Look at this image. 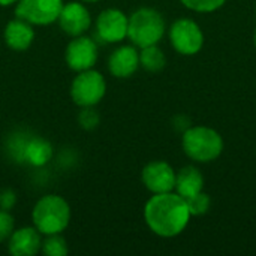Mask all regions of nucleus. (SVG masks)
<instances>
[{"label": "nucleus", "instance_id": "obj_1", "mask_svg": "<svg viewBox=\"0 0 256 256\" xmlns=\"http://www.w3.org/2000/svg\"><path fill=\"white\" fill-rule=\"evenodd\" d=\"M190 212L178 194H153L144 207V220L152 232L164 238L180 236L190 222Z\"/></svg>", "mask_w": 256, "mask_h": 256}, {"label": "nucleus", "instance_id": "obj_2", "mask_svg": "<svg viewBox=\"0 0 256 256\" xmlns=\"http://www.w3.org/2000/svg\"><path fill=\"white\" fill-rule=\"evenodd\" d=\"M182 147L184 154L198 164H208L216 160L224 152L222 135L208 126H189L182 136Z\"/></svg>", "mask_w": 256, "mask_h": 256}, {"label": "nucleus", "instance_id": "obj_3", "mask_svg": "<svg viewBox=\"0 0 256 256\" xmlns=\"http://www.w3.org/2000/svg\"><path fill=\"white\" fill-rule=\"evenodd\" d=\"M34 228L45 236L60 234L64 231L70 220L69 204L58 195L42 196L32 213Z\"/></svg>", "mask_w": 256, "mask_h": 256}, {"label": "nucleus", "instance_id": "obj_4", "mask_svg": "<svg viewBox=\"0 0 256 256\" xmlns=\"http://www.w3.org/2000/svg\"><path fill=\"white\" fill-rule=\"evenodd\" d=\"M165 34V20L153 8H141L129 16L128 38L135 46L158 45Z\"/></svg>", "mask_w": 256, "mask_h": 256}, {"label": "nucleus", "instance_id": "obj_5", "mask_svg": "<svg viewBox=\"0 0 256 256\" xmlns=\"http://www.w3.org/2000/svg\"><path fill=\"white\" fill-rule=\"evenodd\" d=\"M106 93V82L100 72L87 69L80 72L70 86L72 100L78 106H94Z\"/></svg>", "mask_w": 256, "mask_h": 256}, {"label": "nucleus", "instance_id": "obj_6", "mask_svg": "<svg viewBox=\"0 0 256 256\" xmlns=\"http://www.w3.org/2000/svg\"><path fill=\"white\" fill-rule=\"evenodd\" d=\"M171 46L182 56H195L204 46L201 26L190 18H178L170 27Z\"/></svg>", "mask_w": 256, "mask_h": 256}, {"label": "nucleus", "instance_id": "obj_7", "mask_svg": "<svg viewBox=\"0 0 256 256\" xmlns=\"http://www.w3.org/2000/svg\"><path fill=\"white\" fill-rule=\"evenodd\" d=\"M62 8V0H18L15 15L30 24L46 26L57 21Z\"/></svg>", "mask_w": 256, "mask_h": 256}, {"label": "nucleus", "instance_id": "obj_8", "mask_svg": "<svg viewBox=\"0 0 256 256\" xmlns=\"http://www.w3.org/2000/svg\"><path fill=\"white\" fill-rule=\"evenodd\" d=\"M176 171L164 160H153L147 164L141 172L142 184L152 194H166L174 192L176 188Z\"/></svg>", "mask_w": 256, "mask_h": 256}, {"label": "nucleus", "instance_id": "obj_9", "mask_svg": "<svg viewBox=\"0 0 256 256\" xmlns=\"http://www.w3.org/2000/svg\"><path fill=\"white\" fill-rule=\"evenodd\" d=\"M66 63L72 70L82 72L92 69L98 60L96 42L87 36H75L66 46Z\"/></svg>", "mask_w": 256, "mask_h": 256}, {"label": "nucleus", "instance_id": "obj_10", "mask_svg": "<svg viewBox=\"0 0 256 256\" xmlns=\"http://www.w3.org/2000/svg\"><path fill=\"white\" fill-rule=\"evenodd\" d=\"M128 22L126 16L118 9H105L99 14L96 21V34L100 40L116 44L123 40L128 36Z\"/></svg>", "mask_w": 256, "mask_h": 256}, {"label": "nucleus", "instance_id": "obj_11", "mask_svg": "<svg viewBox=\"0 0 256 256\" xmlns=\"http://www.w3.org/2000/svg\"><path fill=\"white\" fill-rule=\"evenodd\" d=\"M57 21L62 30L70 36H81L84 32L88 30L92 24V18L87 8L78 2L63 4Z\"/></svg>", "mask_w": 256, "mask_h": 256}, {"label": "nucleus", "instance_id": "obj_12", "mask_svg": "<svg viewBox=\"0 0 256 256\" xmlns=\"http://www.w3.org/2000/svg\"><path fill=\"white\" fill-rule=\"evenodd\" d=\"M108 68L114 76L129 78L140 68V52L135 46L123 45L110 56Z\"/></svg>", "mask_w": 256, "mask_h": 256}, {"label": "nucleus", "instance_id": "obj_13", "mask_svg": "<svg viewBox=\"0 0 256 256\" xmlns=\"http://www.w3.org/2000/svg\"><path fill=\"white\" fill-rule=\"evenodd\" d=\"M42 246L40 232L36 228H21L9 237V254L15 256H32Z\"/></svg>", "mask_w": 256, "mask_h": 256}, {"label": "nucleus", "instance_id": "obj_14", "mask_svg": "<svg viewBox=\"0 0 256 256\" xmlns=\"http://www.w3.org/2000/svg\"><path fill=\"white\" fill-rule=\"evenodd\" d=\"M34 39V30L30 22L16 18L8 22L4 28V42L10 50L26 51Z\"/></svg>", "mask_w": 256, "mask_h": 256}, {"label": "nucleus", "instance_id": "obj_15", "mask_svg": "<svg viewBox=\"0 0 256 256\" xmlns=\"http://www.w3.org/2000/svg\"><path fill=\"white\" fill-rule=\"evenodd\" d=\"M174 190L184 200H189V198L198 195L200 192H202L204 190V177H202L201 171L194 165L183 166L176 174Z\"/></svg>", "mask_w": 256, "mask_h": 256}, {"label": "nucleus", "instance_id": "obj_16", "mask_svg": "<svg viewBox=\"0 0 256 256\" xmlns=\"http://www.w3.org/2000/svg\"><path fill=\"white\" fill-rule=\"evenodd\" d=\"M22 159L33 165V166H44L50 162L52 156V148L51 144L42 138H32L27 142H24L21 148Z\"/></svg>", "mask_w": 256, "mask_h": 256}, {"label": "nucleus", "instance_id": "obj_17", "mask_svg": "<svg viewBox=\"0 0 256 256\" xmlns=\"http://www.w3.org/2000/svg\"><path fill=\"white\" fill-rule=\"evenodd\" d=\"M166 57L165 52L158 45L144 46L140 51V66H142L147 72H159L165 68Z\"/></svg>", "mask_w": 256, "mask_h": 256}, {"label": "nucleus", "instance_id": "obj_18", "mask_svg": "<svg viewBox=\"0 0 256 256\" xmlns=\"http://www.w3.org/2000/svg\"><path fill=\"white\" fill-rule=\"evenodd\" d=\"M182 4L198 14H210L220 9L228 0H180Z\"/></svg>", "mask_w": 256, "mask_h": 256}, {"label": "nucleus", "instance_id": "obj_19", "mask_svg": "<svg viewBox=\"0 0 256 256\" xmlns=\"http://www.w3.org/2000/svg\"><path fill=\"white\" fill-rule=\"evenodd\" d=\"M42 252L46 256H64L68 255V244L63 237L58 234L48 236V238L42 243Z\"/></svg>", "mask_w": 256, "mask_h": 256}, {"label": "nucleus", "instance_id": "obj_20", "mask_svg": "<svg viewBox=\"0 0 256 256\" xmlns=\"http://www.w3.org/2000/svg\"><path fill=\"white\" fill-rule=\"evenodd\" d=\"M186 202H188V207H189V212H190L192 216H202V214H206L210 210L212 198L202 190L198 195L186 200Z\"/></svg>", "mask_w": 256, "mask_h": 256}, {"label": "nucleus", "instance_id": "obj_21", "mask_svg": "<svg viewBox=\"0 0 256 256\" xmlns=\"http://www.w3.org/2000/svg\"><path fill=\"white\" fill-rule=\"evenodd\" d=\"M12 232H14V218L6 210H0V243L9 238Z\"/></svg>", "mask_w": 256, "mask_h": 256}, {"label": "nucleus", "instance_id": "obj_22", "mask_svg": "<svg viewBox=\"0 0 256 256\" xmlns=\"http://www.w3.org/2000/svg\"><path fill=\"white\" fill-rule=\"evenodd\" d=\"M93 106H86L82 108V111L80 112V124L84 129H93L98 126L99 123V116L96 114V111L92 110Z\"/></svg>", "mask_w": 256, "mask_h": 256}, {"label": "nucleus", "instance_id": "obj_23", "mask_svg": "<svg viewBox=\"0 0 256 256\" xmlns=\"http://www.w3.org/2000/svg\"><path fill=\"white\" fill-rule=\"evenodd\" d=\"M15 204V194L10 190H4L0 194V210H10Z\"/></svg>", "mask_w": 256, "mask_h": 256}, {"label": "nucleus", "instance_id": "obj_24", "mask_svg": "<svg viewBox=\"0 0 256 256\" xmlns=\"http://www.w3.org/2000/svg\"><path fill=\"white\" fill-rule=\"evenodd\" d=\"M18 0H0V6H8V4H12Z\"/></svg>", "mask_w": 256, "mask_h": 256}, {"label": "nucleus", "instance_id": "obj_25", "mask_svg": "<svg viewBox=\"0 0 256 256\" xmlns=\"http://www.w3.org/2000/svg\"><path fill=\"white\" fill-rule=\"evenodd\" d=\"M254 44H255V48H256V30H255V34H254Z\"/></svg>", "mask_w": 256, "mask_h": 256}, {"label": "nucleus", "instance_id": "obj_26", "mask_svg": "<svg viewBox=\"0 0 256 256\" xmlns=\"http://www.w3.org/2000/svg\"><path fill=\"white\" fill-rule=\"evenodd\" d=\"M84 2H98V0H84Z\"/></svg>", "mask_w": 256, "mask_h": 256}]
</instances>
